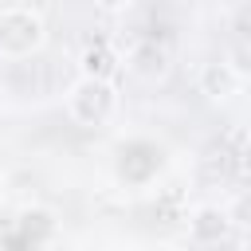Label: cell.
Here are the masks:
<instances>
[{"label": "cell", "instance_id": "obj_1", "mask_svg": "<svg viewBox=\"0 0 251 251\" xmlns=\"http://www.w3.org/2000/svg\"><path fill=\"white\" fill-rule=\"evenodd\" d=\"M47 43V24L35 8H0V59H27Z\"/></svg>", "mask_w": 251, "mask_h": 251}, {"label": "cell", "instance_id": "obj_2", "mask_svg": "<svg viewBox=\"0 0 251 251\" xmlns=\"http://www.w3.org/2000/svg\"><path fill=\"white\" fill-rule=\"evenodd\" d=\"M114 110H118V90H114L110 78H82L78 75L71 82V90H67V114L78 126H86V129L106 126L114 118Z\"/></svg>", "mask_w": 251, "mask_h": 251}, {"label": "cell", "instance_id": "obj_3", "mask_svg": "<svg viewBox=\"0 0 251 251\" xmlns=\"http://www.w3.org/2000/svg\"><path fill=\"white\" fill-rule=\"evenodd\" d=\"M165 169V149L149 137H129L118 145V157H114V176L126 184V188H145L153 184V176Z\"/></svg>", "mask_w": 251, "mask_h": 251}, {"label": "cell", "instance_id": "obj_4", "mask_svg": "<svg viewBox=\"0 0 251 251\" xmlns=\"http://www.w3.org/2000/svg\"><path fill=\"white\" fill-rule=\"evenodd\" d=\"M231 216L227 208H216V204H200L192 216H188V239L196 247H220L227 235H231Z\"/></svg>", "mask_w": 251, "mask_h": 251}, {"label": "cell", "instance_id": "obj_5", "mask_svg": "<svg viewBox=\"0 0 251 251\" xmlns=\"http://www.w3.org/2000/svg\"><path fill=\"white\" fill-rule=\"evenodd\" d=\"M126 67H129V75H137L141 82H157V78L169 75V47H165L161 39H141V43L129 47Z\"/></svg>", "mask_w": 251, "mask_h": 251}, {"label": "cell", "instance_id": "obj_6", "mask_svg": "<svg viewBox=\"0 0 251 251\" xmlns=\"http://www.w3.org/2000/svg\"><path fill=\"white\" fill-rule=\"evenodd\" d=\"M196 90H200L208 102H227V98L239 90V75L227 67V59H208V63H200V71H196Z\"/></svg>", "mask_w": 251, "mask_h": 251}, {"label": "cell", "instance_id": "obj_7", "mask_svg": "<svg viewBox=\"0 0 251 251\" xmlns=\"http://www.w3.org/2000/svg\"><path fill=\"white\" fill-rule=\"evenodd\" d=\"M78 67H82V78H110L118 71V59H114V51L106 43H94V47L82 51Z\"/></svg>", "mask_w": 251, "mask_h": 251}, {"label": "cell", "instance_id": "obj_8", "mask_svg": "<svg viewBox=\"0 0 251 251\" xmlns=\"http://www.w3.org/2000/svg\"><path fill=\"white\" fill-rule=\"evenodd\" d=\"M227 67H231L239 78H243V75H251V39H243V43H235V47H231Z\"/></svg>", "mask_w": 251, "mask_h": 251}, {"label": "cell", "instance_id": "obj_9", "mask_svg": "<svg viewBox=\"0 0 251 251\" xmlns=\"http://www.w3.org/2000/svg\"><path fill=\"white\" fill-rule=\"evenodd\" d=\"M227 216H231V224H235V227H251V188H247V192H239V196L231 200Z\"/></svg>", "mask_w": 251, "mask_h": 251}, {"label": "cell", "instance_id": "obj_10", "mask_svg": "<svg viewBox=\"0 0 251 251\" xmlns=\"http://www.w3.org/2000/svg\"><path fill=\"white\" fill-rule=\"evenodd\" d=\"M133 4H137V0H94V8H98L102 16H126Z\"/></svg>", "mask_w": 251, "mask_h": 251}, {"label": "cell", "instance_id": "obj_11", "mask_svg": "<svg viewBox=\"0 0 251 251\" xmlns=\"http://www.w3.org/2000/svg\"><path fill=\"white\" fill-rule=\"evenodd\" d=\"M239 169H243V176L251 180V133H247V141H243V149H239Z\"/></svg>", "mask_w": 251, "mask_h": 251}, {"label": "cell", "instance_id": "obj_12", "mask_svg": "<svg viewBox=\"0 0 251 251\" xmlns=\"http://www.w3.org/2000/svg\"><path fill=\"white\" fill-rule=\"evenodd\" d=\"M4 188H8V176H4V169H0V200H4Z\"/></svg>", "mask_w": 251, "mask_h": 251}, {"label": "cell", "instance_id": "obj_13", "mask_svg": "<svg viewBox=\"0 0 251 251\" xmlns=\"http://www.w3.org/2000/svg\"><path fill=\"white\" fill-rule=\"evenodd\" d=\"M114 251H141V247H133V243H122V247H114Z\"/></svg>", "mask_w": 251, "mask_h": 251}, {"label": "cell", "instance_id": "obj_14", "mask_svg": "<svg viewBox=\"0 0 251 251\" xmlns=\"http://www.w3.org/2000/svg\"><path fill=\"white\" fill-rule=\"evenodd\" d=\"M0 114H4V86H0Z\"/></svg>", "mask_w": 251, "mask_h": 251}]
</instances>
